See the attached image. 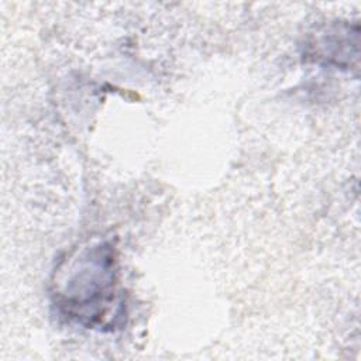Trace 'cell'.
Here are the masks:
<instances>
[{"label": "cell", "mask_w": 361, "mask_h": 361, "mask_svg": "<svg viewBox=\"0 0 361 361\" xmlns=\"http://www.w3.org/2000/svg\"><path fill=\"white\" fill-rule=\"evenodd\" d=\"M66 286L59 293L62 312L83 326H103L116 300V257L100 244L79 258Z\"/></svg>", "instance_id": "obj_1"}]
</instances>
